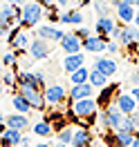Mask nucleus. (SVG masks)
<instances>
[{
  "label": "nucleus",
  "instance_id": "f257e3e1",
  "mask_svg": "<svg viewBox=\"0 0 139 147\" xmlns=\"http://www.w3.org/2000/svg\"><path fill=\"white\" fill-rule=\"evenodd\" d=\"M123 116H126V114L112 102L110 107H105V109H101L99 114H97V123H99V127H101L103 131H114V129L121 127Z\"/></svg>",
  "mask_w": 139,
  "mask_h": 147
},
{
  "label": "nucleus",
  "instance_id": "f03ea898",
  "mask_svg": "<svg viewBox=\"0 0 139 147\" xmlns=\"http://www.w3.org/2000/svg\"><path fill=\"white\" fill-rule=\"evenodd\" d=\"M43 18H45V7L38 5L36 0H31V2H25V5H23V20H20V27H25V29L38 27Z\"/></svg>",
  "mask_w": 139,
  "mask_h": 147
},
{
  "label": "nucleus",
  "instance_id": "7ed1b4c3",
  "mask_svg": "<svg viewBox=\"0 0 139 147\" xmlns=\"http://www.w3.org/2000/svg\"><path fill=\"white\" fill-rule=\"evenodd\" d=\"M7 42H9V49H14V51H25V49H29L31 36H29V31L25 27L16 25V27L7 34Z\"/></svg>",
  "mask_w": 139,
  "mask_h": 147
},
{
  "label": "nucleus",
  "instance_id": "20e7f679",
  "mask_svg": "<svg viewBox=\"0 0 139 147\" xmlns=\"http://www.w3.org/2000/svg\"><path fill=\"white\" fill-rule=\"evenodd\" d=\"M0 20L7 25V27H16L20 25V20H23V7L20 5H11V2H2L0 5Z\"/></svg>",
  "mask_w": 139,
  "mask_h": 147
},
{
  "label": "nucleus",
  "instance_id": "39448f33",
  "mask_svg": "<svg viewBox=\"0 0 139 147\" xmlns=\"http://www.w3.org/2000/svg\"><path fill=\"white\" fill-rule=\"evenodd\" d=\"M45 102H47V107H56V105H63L65 100H70V94H67V89H65L63 85H47L45 87Z\"/></svg>",
  "mask_w": 139,
  "mask_h": 147
},
{
  "label": "nucleus",
  "instance_id": "423d86ee",
  "mask_svg": "<svg viewBox=\"0 0 139 147\" xmlns=\"http://www.w3.org/2000/svg\"><path fill=\"white\" fill-rule=\"evenodd\" d=\"M18 92L27 98L29 102H31V107L36 111H45L47 102H45V94H43V89H38V87H29V85H23V87H18Z\"/></svg>",
  "mask_w": 139,
  "mask_h": 147
},
{
  "label": "nucleus",
  "instance_id": "0eeeda50",
  "mask_svg": "<svg viewBox=\"0 0 139 147\" xmlns=\"http://www.w3.org/2000/svg\"><path fill=\"white\" fill-rule=\"evenodd\" d=\"M52 54V42L45 40V38H31V42H29V56L34 58V60H45L47 56Z\"/></svg>",
  "mask_w": 139,
  "mask_h": 147
},
{
  "label": "nucleus",
  "instance_id": "6e6552de",
  "mask_svg": "<svg viewBox=\"0 0 139 147\" xmlns=\"http://www.w3.org/2000/svg\"><path fill=\"white\" fill-rule=\"evenodd\" d=\"M114 105L119 107L126 116H132L135 111L139 109V105H137V100L132 98V94L130 92H121V94H117V98H114Z\"/></svg>",
  "mask_w": 139,
  "mask_h": 147
},
{
  "label": "nucleus",
  "instance_id": "1a4fd4ad",
  "mask_svg": "<svg viewBox=\"0 0 139 147\" xmlns=\"http://www.w3.org/2000/svg\"><path fill=\"white\" fill-rule=\"evenodd\" d=\"M114 29H117V22L110 16H101V18H97V22H94V34L105 38V40H112V31Z\"/></svg>",
  "mask_w": 139,
  "mask_h": 147
},
{
  "label": "nucleus",
  "instance_id": "9d476101",
  "mask_svg": "<svg viewBox=\"0 0 139 147\" xmlns=\"http://www.w3.org/2000/svg\"><path fill=\"white\" fill-rule=\"evenodd\" d=\"M36 36L38 38H45L49 42H61L65 38V31L58 29L56 25H38L36 27Z\"/></svg>",
  "mask_w": 139,
  "mask_h": 147
},
{
  "label": "nucleus",
  "instance_id": "9b49d317",
  "mask_svg": "<svg viewBox=\"0 0 139 147\" xmlns=\"http://www.w3.org/2000/svg\"><path fill=\"white\" fill-rule=\"evenodd\" d=\"M61 49H63V54H81L83 51V40L74 34H65V38L58 42Z\"/></svg>",
  "mask_w": 139,
  "mask_h": 147
},
{
  "label": "nucleus",
  "instance_id": "f8f14e48",
  "mask_svg": "<svg viewBox=\"0 0 139 147\" xmlns=\"http://www.w3.org/2000/svg\"><path fill=\"white\" fill-rule=\"evenodd\" d=\"M114 11H117V18L121 20V25H132V22H135V13H137V7H135V5H128V2L121 0L119 5L114 7Z\"/></svg>",
  "mask_w": 139,
  "mask_h": 147
},
{
  "label": "nucleus",
  "instance_id": "ddd939ff",
  "mask_svg": "<svg viewBox=\"0 0 139 147\" xmlns=\"http://www.w3.org/2000/svg\"><path fill=\"white\" fill-rule=\"evenodd\" d=\"M23 143V131L14 127H7L0 134V147H18Z\"/></svg>",
  "mask_w": 139,
  "mask_h": 147
},
{
  "label": "nucleus",
  "instance_id": "4468645a",
  "mask_svg": "<svg viewBox=\"0 0 139 147\" xmlns=\"http://www.w3.org/2000/svg\"><path fill=\"white\" fill-rule=\"evenodd\" d=\"M94 69H99L101 74H105L108 78H112L117 74V60H112L108 56H97L94 58Z\"/></svg>",
  "mask_w": 139,
  "mask_h": 147
},
{
  "label": "nucleus",
  "instance_id": "2eb2a0df",
  "mask_svg": "<svg viewBox=\"0 0 139 147\" xmlns=\"http://www.w3.org/2000/svg\"><path fill=\"white\" fill-rule=\"evenodd\" d=\"M70 100H83V98H94V87L90 83H83V85H72L70 89Z\"/></svg>",
  "mask_w": 139,
  "mask_h": 147
},
{
  "label": "nucleus",
  "instance_id": "dca6fc26",
  "mask_svg": "<svg viewBox=\"0 0 139 147\" xmlns=\"http://www.w3.org/2000/svg\"><path fill=\"white\" fill-rule=\"evenodd\" d=\"M105 47H108V40L97 34L83 40V51H90V54H101V51H105Z\"/></svg>",
  "mask_w": 139,
  "mask_h": 147
},
{
  "label": "nucleus",
  "instance_id": "f3484780",
  "mask_svg": "<svg viewBox=\"0 0 139 147\" xmlns=\"http://www.w3.org/2000/svg\"><path fill=\"white\" fill-rule=\"evenodd\" d=\"M70 147H92V131L88 127H76Z\"/></svg>",
  "mask_w": 139,
  "mask_h": 147
},
{
  "label": "nucleus",
  "instance_id": "a211bd4d",
  "mask_svg": "<svg viewBox=\"0 0 139 147\" xmlns=\"http://www.w3.org/2000/svg\"><path fill=\"white\" fill-rule=\"evenodd\" d=\"M114 92H117V85H105L101 92H99V96H97V105H99V111L112 105V98H117V94H114Z\"/></svg>",
  "mask_w": 139,
  "mask_h": 147
},
{
  "label": "nucleus",
  "instance_id": "6ab92c4d",
  "mask_svg": "<svg viewBox=\"0 0 139 147\" xmlns=\"http://www.w3.org/2000/svg\"><path fill=\"white\" fill-rule=\"evenodd\" d=\"M83 65H85V56L83 54H65L63 56V69H65V74L76 71V69L83 67Z\"/></svg>",
  "mask_w": 139,
  "mask_h": 147
},
{
  "label": "nucleus",
  "instance_id": "aec40b11",
  "mask_svg": "<svg viewBox=\"0 0 139 147\" xmlns=\"http://www.w3.org/2000/svg\"><path fill=\"white\" fill-rule=\"evenodd\" d=\"M65 116H67V114H63V111H47V114H45V118H43V120H47V123H52V127H54V131L58 134L61 129H65L67 125H70Z\"/></svg>",
  "mask_w": 139,
  "mask_h": 147
},
{
  "label": "nucleus",
  "instance_id": "412c9836",
  "mask_svg": "<svg viewBox=\"0 0 139 147\" xmlns=\"http://www.w3.org/2000/svg\"><path fill=\"white\" fill-rule=\"evenodd\" d=\"M7 127H14V129H20V131H25L29 127V114H18V111H14L7 116Z\"/></svg>",
  "mask_w": 139,
  "mask_h": 147
},
{
  "label": "nucleus",
  "instance_id": "4be33fe9",
  "mask_svg": "<svg viewBox=\"0 0 139 147\" xmlns=\"http://www.w3.org/2000/svg\"><path fill=\"white\" fill-rule=\"evenodd\" d=\"M83 13L79 9H74V11H61V25H76V27H81L83 25Z\"/></svg>",
  "mask_w": 139,
  "mask_h": 147
},
{
  "label": "nucleus",
  "instance_id": "5701e85b",
  "mask_svg": "<svg viewBox=\"0 0 139 147\" xmlns=\"http://www.w3.org/2000/svg\"><path fill=\"white\" fill-rule=\"evenodd\" d=\"M31 134H34V136H40V138H52L56 131H54V127H52V123L38 120L36 125H31Z\"/></svg>",
  "mask_w": 139,
  "mask_h": 147
},
{
  "label": "nucleus",
  "instance_id": "b1692460",
  "mask_svg": "<svg viewBox=\"0 0 139 147\" xmlns=\"http://www.w3.org/2000/svg\"><path fill=\"white\" fill-rule=\"evenodd\" d=\"M11 105H14V109L18 111V114H29V111L34 109V107H31V102H29L20 92H16L14 96H11Z\"/></svg>",
  "mask_w": 139,
  "mask_h": 147
},
{
  "label": "nucleus",
  "instance_id": "393cba45",
  "mask_svg": "<svg viewBox=\"0 0 139 147\" xmlns=\"http://www.w3.org/2000/svg\"><path fill=\"white\" fill-rule=\"evenodd\" d=\"M112 136H114V145H117V147H130V145H132L135 134L123 131V129H114V131H112Z\"/></svg>",
  "mask_w": 139,
  "mask_h": 147
},
{
  "label": "nucleus",
  "instance_id": "a878e982",
  "mask_svg": "<svg viewBox=\"0 0 139 147\" xmlns=\"http://www.w3.org/2000/svg\"><path fill=\"white\" fill-rule=\"evenodd\" d=\"M67 76H70V83H72V85H83V83H88V80H90V69L83 65V67H79L76 71L67 74Z\"/></svg>",
  "mask_w": 139,
  "mask_h": 147
},
{
  "label": "nucleus",
  "instance_id": "bb28decb",
  "mask_svg": "<svg viewBox=\"0 0 139 147\" xmlns=\"http://www.w3.org/2000/svg\"><path fill=\"white\" fill-rule=\"evenodd\" d=\"M88 83L92 85L94 89H103V87L108 85V76L101 74L99 69H90V80H88Z\"/></svg>",
  "mask_w": 139,
  "mask_h": 147
},
{
  "label": "nucleus",
  "instance_id": "cd10ccee",
  "mask_svg": "<svg viewBox=\"0 0 139 147\" xmlns=\"http://www.w3.org/2000/svg\"><path fill=\"white\" fill-rule=\"evenodd\" d=\"M72 138H74V127H72V125H67L65 129H61V131L56 134V140H58V143H65V145H72Z\"/></svg>",
  "mask_w": 139,
  "mask_h": 147
},
{
  "label": "nucleus",
  "instance_id": "c85d7f7f",
  "mask_svg": "<svg viewBox=\"0 0 139 147\" xmlns=\"http://www.w3.org/2000/svg\"><path fill=\"white\" fill-rule=\"evenodd\" d=\"M0 63L5 65V67H14V65L18 63V51H14V49H9V51H5V54H0Z\"/></svg>",
  "mask_w": 139,
  "mask_h": 147
},
{
  "label": "nucleus",
  "instance_id": "c756f323",
  "mask_svg": "<svg viewBox=\"0 0 139 147\" xmlns=\"http://www.w3.org/2000/svg\"><path fill=\"white\" fill-rule=\"evenodd\" d=\"M92 7H94V11H97V16H99V18H101V16H110V7H108L103 0H94Z\"/></svg>",
  "mask_w": 139,
  "mask_h": 147
},
{
  "label": "nucleus",
  "instance_id": "7c9ffc66",
  "mask_svg": "<svg viewBox=\"0 0 139 147\" xmlns=\"http://www.w3.org/2000/svg\"><path fill=\"white\" fill-rule=\"evenodd\" d=\"M123 131H130V134H137V127H135V118L132 116H123V120H121V127Z\"/></svg>",
  "mask_w": 139,
  "mask_h": 147
},
{
  "label": "nucleus",
  "instance_id": "2f4dec72",
  "mask_svg": "<svg viewBox=\"0 0 139 147\" xmlns=\"http://www.w3.org/2000/svg\"><path fill=\"white\" fill-rule=\"evenodd\" d=\"M74 36H79L81 40H85V38H90V36H92V29H90V27H85V25H81V27H76V29H74Z\"/></svg>",
  "mask_w": 139,
  "mask_h": 147
},
{
  "label": "nucleus",
  "instance_id": "473e14b6",
  "mask_svg": "<svg viewBox=\"0 0 139 147\" xmlns=\"http://www.w3.org/2000/svg\"><path fill=\"white\" fill-rule=\"evenodd\" d=\"M119 49H121V45L117 42V40H108V47H105V51L110 56H114V54H119Z\"/></svg>",
  "mask_w": 139,
  "mask_h": 147
},
{
  "label": "nucleus",
  "instance_id": "72a5a7b5",
  "mask_svg": "<svg viewBox=\"0 0 139 147\" xmlns=\"http://www.w3.org/2000/svg\"><path fill=\"white\" fill-rule=\"evenodd\" d=\"M130 94H132V98H135V100H137V105H139V85H137V87H132V89H130Z\"/></svg>",
  "mask_w": 139,
  "mask_h": 147
},
{
  "label": "nucleus",
  "instance_id": "f704fd0d",
  "mask_svg": "<svg viewBox=\"0 0 139 147\" xmlns=\"http://www.w3.org/2000/svg\"><path fill=\"white\" fill-rule=\"evenodd\" d=\"M36 2H38V5H43L45 9H47V7H52V5H54V0H36Z\"/></svg>",
  "mask_w": 139,
  "mask_h": 147
},
{
  "label": "nucleus",
  "instance_id": "c9c22d12",
  "mask_svg": "<svg viewBox=\"0 0 139 147\" xmlns=\"http://www.w3.org/2000/svg\"><path fill=\"white\" fill-rule=\"evenodd\" d=\"M67 2H70V0H54V5L58 7V9H63V7L67 5Z\"/></svg>",
  "mask_w": 139,
  "mask_h": 147
},
{
  "label": "nucleus",
  "instance_id": "e433bc0d",
  "mask_svg": "<svg viewBox=\"0 0 139 147\" xmlns=\"http://www.w3.org/2000/svg\"><path fill=\"white\" fill-rule=\"evenodd\" d=\"M130 83H132V87H137V85H139V74H135V76L130 78Z\"/></svg>",
  "mask_w": 139,
  "mask_h": 147
},
{
  "label": "nucleus",
  "instance_id": "4c0bfd02",
  "mask_svg": "<svg viewBox=\"0 0 139 147\" xmlns=\"http://www.w3.org/2000/svg\"><path fill=\"white\" fill-rule=\"evenodd\" d=\"M132 118H135V127H137V131H139V111L132 114Z\"/></svg>",
  "mask_w": 139,
  "mask_h": 147
},
{
  "label": "nucleus",
  "instance_id": "58836bf2",
  "mask_svg": "<svg viewBox=\"0 0 139 147\" xmlns=\"http://www.w3.org/2000/svg\"><path fill=\"white\" fill-rule=\"evenodd\" d=\"M130 147H139V131L135 134V138H132V145H130Z\"/></svg>",
  "mask_w": 139,
  "mask_h": 147
},
{
  "label": "nucleus",
  "instance_id": "ea45409f",
  "mask_svg": "<svg viewBox=\"0 0 139 147\" xmlns=\"http://www.w3.org/2000/svg\"><path fill=\"white\" fill-rule=\"evenodd\" d=\"M29 145V136H23V143H20V147H27Z\"/></svg>",
  "mask_w": 139,
  "mask_h": 147
},
{
  "label": "nucleus",
  "instance_id": "a19ab883",
  "mask_svg": "<svg viewBox=\"0 0 139 147\" xmlns=\"http://www.w3.org/2000/svg\"><path fill=\"white\" fill-rule=\"evenodd\" d=\"M34 147H52V143H45V140H43V143H36Z\"/></svg>",
  "mask_w": 139,
  "mask_h": 147
},
{
  "label": "nucleus",
  "instance_id": "79ce46f5",
  "mask_svg": "<svg viewBox=\"0 0 139 147\" xmlns=\"http://www.w3.org/2000/svg\"><path fill=\"white\" fill-rule=\"evenodd\" d=\"M135 27H139V9H137V13H135V22H132Z\"/></svg>",
  "mask_w": 139,
  "mask_h": 147
},
{
  "label": "nucleus",
  "instance_id": "37998d69",
  "mask_svg": "<svg viewBox=\"0 0 139 147\" xmlns=\"http://www.w3.org/2000/svg\"><path fill=\"white\" fill-rule=\"evenodd\" d=\"M52 147H70V145H65V143H58V140H56V143H54Z\"/></svg>",
  "mask_w": 139,
  "mask_h": 147
},
{
  "label": "nucleus",
  "instance_id": "c03bdc74",
  "mask_svg": "<svg viewBox=\"0 0 139 147\" xmlns=\"http://www.w3.org/2000/svg\"><path fill=\"white\" fill-rule=\"evenodd\" d=\"M5 120H7V116H5V114H2V111H0V125H2V123H5Z\"/></svg>",
  "mask_w": 139,
  "mask_h": 147
},
{
  "label": "nucleus",
  "instance_id": "a18cd8bd",
  "mask_svg": "<svg viewBox=\"0 0 139 147\" xmlns=\"http://www.w3.org/2000/svg\"><path fill=\"white\" fill-rule=\"evenodd\" d=\"M5 129H7V123H2V125H0V134H2Z\"/></svg>",
  "mask_w": 139,
  "mask_h": 147
},
{
  "label": "nucleus",
  "instance_id": "49530a36",
  "mask_svg": "<svg viewBox=\"0 0 139 147\" xmlns=\"http://www.w3.org/2000/svg\"><path fill=\"white\" fill-rule=\"evenodd\" d=\"M5 92V83H2V78H0V94Z\"/></svg>",
  "mask_w": 139,
  "mask_h": 147
},
{
  "label": "nucleus",
  "instance_id": "de8ad7c7",
  "mask_svg": "<svg viewBox=\"0 0 139 147\" xmlns=\"http://www.w3.org/2000/svg\"><path fill=\"white\" fill-rule=\"evenodd\" d=\"M137 47H139V27H137Z\"/></svg>",
  "mask_w": 139,
  "mask_h": 147
},
{
  "label": "nucleus",
  "instance_id": "09e8293b",
  "mask_svg": "<svg viewBox=\"0 0 139 147\" xmlns=\"http://www.w3.org/2000/svg\"><path fill=\"white\" fill-rule=\"evenodd\" d=\"M135 7H137V9H139V0H135Z\"/></svg>",
  "mask_w": 139,
  "mask_h": 147
}]
</instances>
